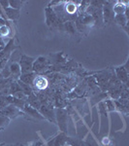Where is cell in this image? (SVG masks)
<instances>
[{"label":"cell","mask_w":129,"mask_h":146,"mask_svg":"<svg viewBox=\"0 0 129 146\" xmlns=\"http://www.w3.org/2000/svg\"><path fill=\"white\" fill-rule=\"evenodd\" d=\"M34 62H35V58H31V56H25V55L20 56L18 64H20V72H22V74H24V73L33 72V63H34Z\"/></svg>","instance_id":"1"},{"label":"cell","mask_w":129,"mask_h":146,"mask_svg":"<svg viewBox=\"0 0 129 146\" xmlns=\"http://www.w3.org/2000/svg\"><path fill=\"white\" fill-rule=\"evenodd\" d=\"M55 115L58 122L59 129L62 131V133H65L67 129V112L62 108H57L55 110Z\"/></svg>","instance_id":"2"},{"label":"cell","mask_w":129,"mask_h":146,"mask_svg":"<svg viewBox=\"0 0 129 146\" xmlns=\"http://www.w3.org/2000/svg\"><path fill=\"white\" fill-rule=\"evenodd\" d=\"M0 114L8 117L11 120L13 118H16V117L20 114V109L14 104H9L8 106H6L4 109H2L0 111Z\"/></svg>","instance_id":"3"},{"label":"cell","mask_w":129,"mask_h":146,"mask_svg":"<svg viewBox=\"0 0 129 146\" xmlns=\"http://www.w3.org/2000/svg\"><path fill=\"white\" fill-rule=\"evenodd\" d=\"M46 18H47V25H50V27H60L58 18L56 17L55 13L53 12V9L51 7H48L46 9Z\"/></svg>","instance_id":"4"},{"label":"cell","mask_w":129,"mask_h":146,"mask_svg":"<svg viewBox=\"0 0 129 146\" xmlns=\"http://www.w3.org/2000/svg\"><path fill=\"white\" fill-rule=\"evenodd\" d=\"M102 16L103 20L105 23H112L114 22L115 19V14L113 12V5L110 4V2H106L105 5L103 6V11H102Z\"/></svg>","instance_id":"5"},{"label":"cell","mask_w":129,"mask_h":146,"mask_svg":"<svg viewBox=\"0 0 129 146\" xmlns=\"http://www.w3.org/2000/svg\"><path fill=\"white\" fill-rule=\"evenodd\" d=\"M48 80L47 78H45L44 76H37L34 78L33 80V83H32V89L34 90H37V91H43L48 87Z\"/></svg>","instance_id":"6"},{"label":"cell","mask_w":129,"mask_h":146,"mask_svg":"<svg viewBox=\"0 0 129 146\" xmlns=\"http://www.w3.org/2000/svg\"><path fill=\"white\" fill-rule=\"evenodd\" d=\"M39 112L41 113L44 118H48L50 121L55 122V115L51 107L48 106V105H41L39 108Z\"/></svg>","instance_id":"7"},{"label":"cell","mask_w":129,"mask_h":146,"mask_svg":"<svg viewBox=\"0 0 129 146\" xmlns=\"http://www.w3.org/2000/svg\"><path fill=\"white\" fill-rule=\"evenodd\" d=\"M22 110H23V112H24V113H26V114L30 115V116L34 117V118H36V119H40V120H44V119H45L41 115V113L39 112V110L35 109V108H33L32 106L28 105L27 103H25V105L23 106Z\"/></svg>","instance_id":"8"},{"label":"cell","mask_w":129,"mask_h":146,"mask_svg":"<svg viewBox=\"0 0 129 146\" xmlns=\"http://www.w3.org/2000/svg\"><path fill=\"white\" fill-rule=\"evenodd\" d=\"M116 74L118 79L122 83L126 84L128 80V72H127V68H125L124 66L120 67H116Z\"/></svg>","instance_id":"9"},{"label":"cell","mask_w":129,"mask_h":146,"mask_svg":"<svg viewBox=\"0 0 129 146\" xmlns=\"http://www.w3.org/2000/svg\"><path fill=\"white\" fill-rule=\"evenodd\" d=\"M65 12L70 18L73 20L74 18H76V13H77V9H78V6L76 5L75 2L69 1L66 3V5L64 6Z\"/></svg>","instance_id":"10"},{"label":"cell","mask_w":129,"mask_h":146,"mask_svg":"<svg viewBox=\"0 0 129 146\" xmlns=\"http://www.w3.org/2000/svg\"><path fill=\"white\" fill-rule=\"evenodd\" d=\"M47 67V60L45 58H39L33 63V71L36 72H41Z\"/></svg>","instance_id":"11"},{"label":"cell","mask_w":129,"mask_h":146,"mask_svg":"<svg viewBox=\"0 0 129 146\" xmlns=\"http://www.w3.org/2000/svg\"><path fill=\"white\" fill-rule=\"evenodd\" d=\"M4 13H5L4 15H5L6 19H9L11 21H17L20 18V10H16V9H13L11 7L5 9Z\"/></svg>","instance_id":"12"},{"label":"cell","mask_w":129,"mask_h":146,"mask_svg":"<svg viewBox=\"0 0 129 146\" xmlns=\"http://www.w3.org/2000/svg\"><path fill=\"white\" fill-rule=\"evenodd\" d=\"M36 77V73L35 72H30V73H24V74H20V76L18 77V80L22 81V83L27 84L32 86V83H33V80Z\"/></svg>","instance_id":"13"},{"label":"cell","mask_w":129,"mask_h":146,"mask_svg":"<svg viewBox=\"0 0 129 146\" xmlns=\"http://www.w3.org/2000/svg\"><path fill=\"white\" fill-rule=\"evenodd\" d=\"M126 9H127V6L123 2H116L115 5H113V12H114L115 16L125 14Z\"/></svg>","instance_id":"14"},{"label":"cell","mask_w":129,"mask_h":146,"mask_svg":"<svg viewBox=\"0 0 129 146\" xmlns=\"http://www.w3.org/2000/svg\"><path fill=\"white\" fill-rule=\"evenodd\" d=\"M26 100H27V104L30 105V106H32L33 108H35V109H37V110H39L40 106L42 105L41 102H40V100H39V98H37L34 94H32L31 96H27Z\"/></svg>","instance_id":"15"},{"label":"cell","mask_w":129,"mask_h":146,"mask_svg":"<svg viewBox=\"0 0 129 146\" xmlns=\"http://www.w3.org/2000/svg\"><path fill=\"white\" fill-rule=\"evenodd\" d=\"M67 141V136L64 133H59L53 139V146H64Z\"/></svg>","instance_id":"16"},{"label":"cell","mask_w":129,"mask_h":146,"mask_svg":"<svg viewBox=\"0 0 129 146\" xmlns=\"http://www.w3.org/2000/svg\"><path fill=\"white\" fill-rule=\"evenodd\" d=\"M9 69H10L12 76H15V78H17V79H18V77H20V74H22L20 64H18V62H12L10 64V66H9Z\"/></svg>","instance_id":"17"},{"label":"cell","mask_w":129,"mask_h":146,"mask_svg":"<svg viewBox=\"0 0 129 146\" xmlns=\"http://www.w3.org/2000/svg\"><path fill=\"white\" fill-rule=\"evenodd\" d=\"M17 82H18V86H20V91H22L26 96H31L32 94H33V89H32V87L30 86V85L22 83V82L20 81V80H17Z\"/></svg>","instance_id":"18"},{"label":"cell","mask_w":129,"mask_h":146,"mask_svg":"<svg viewBox=\"0 0 129 146\" xmlns=\"http://www.w3.org/2000/svg\"><path fill=\"white\" fill-rule=\"evenodd\" d=\"M114 21L116 22L118 25H121V27H125L127 25V18L125 17V15H116L115 16Z\"/></svg>","instance_id":"19"},{"label":"cell","mask_w":129,"mask_h":146,"mask_svg":"<svg viewBox=\"0 0 129 146\" xmlns=\"http://www.w3.org/2000/svg\"><path fill=\"white\" fill-rule=\"evenodd\" d=\"M63 27H64V29L70 34H74L75 32H76V28H75L73 22H65L63 23Z\"/></svg>","instance_id":"20"},{"label":"cell","mask_w":129,"mask_h":146,"mask_svg":"<svg viewBox=\"0 0 129 146\" xmlns=\"http://www.w3.org/2000/svg\"><path fill=\"white\" fill-rule=\"evenodd\" d=\"M23 4V1H20V0H10L9 1V6L13 9H16V10H20Z\"/></svg>","instance_id":"21"},{"label":"cell","mask_w":129,"mask_h":146,"mask_svg":"<svg viewBox=\"0 0 129 146\" xmlns=\"http://www.w3.org/2000/svg\"><path fill=\"white\" fill-rule=\"evenodd\" d=\"M11 34V28L10 27L3 25L0 27V37H8Z\"/></svg>","instance_id":"22"},{"label":"cell","mask_w":129,"mask_h":146,"mask_svg":"<svg viewBox=\"0 0 129 146\" xmlns=\"http://www.w3.org/2000/svg\"><path fill=\"white\" fill-rule=\"evenodd\" d=\"M9 104H10V103H9L8 100H7L6 96L0 95V111H1L2 109H4L6 106H8Z\"/></svg>","instance_id":"23"},{"label":"cell","mask_w":129,"mask_h":146,"mask_svg":"<svg viewBox=\"0 0 129 146\" xmlns=\"http://www.w3.org/2000/svg\"><path fill=\"white\" fill-rule=\"evenodd\" d=\"M66 142L69 143L70 146H84V142L82 140H77V139H72V138H68Z\"/></svg>","instance_id":"24"},{"label":"cell","mask_w":129,"mask_h":146,"mask_svg":"<svg viewBox=\"0 0 129 146\" xmlns=\"http://www.w3.org/2000/svg\"><path fill=\"white\" fill-rule=\"evenodd\" d=\"M9 122H10V119H9L8 117L0 114V128L2 129V128H4V127H6L7 125L9 124Z\"/></svg>","instance_id":"25"},{"label":"cell","mask_w":129,"mask_h":146,"mask_svg":"<svg viewBox=\"0 0 129 146\" xmlns=\"http://www.w3.org/2000/svg\"><path fill=\"white\" fill-rule=\"evenodd\" d=\"M0 75H1L3 78H8L9 76H11V72H10V69H9V67H4L3 69L1 70V73H0Z\"/></svg>","instance_id":"26"},{"label":"cell","mask_w":129,"mask_h":146,"mask_svg":"<svg viewBox=\"0 0 129 146\" xmlns=\"http://www.w3.org/2000/svg\"><path fill=\"white\" fill-rule=\"evenodd\" d=\"M84 146H98L96 144V142L92 139L91 136H88V138L86 139V141L84 142Z\"/></svg>","instance_id":"27"},{"label":"cell","mask_w":129,"mask_h":146,"mask_svg":"<svg viewBox=\"0 0 129 146\" xmlns=\"http://www.w3.org/2000/svg\"><path fill=\"white\" fill-rule=\"evenodd\" d=\"M0 6H1V8L3 9V10H5V9L9 8V1L8 0H1L0 1Z\"/></svg>","instance_id":"28"},{"label":"cell","mask_w":129,"mask_h":146,"mask_svg":"<svg viewBox=\"0 0 129 146\" xmlns=\"http://www.w3.org/2000/svg\"><path fill=\"white\" fill-rule=\"evenodd\" d=\"M106 104L108 105V108H109V110H114L115 109V105H114V102H113L112 100H106Z\"/></svg>","instance_id":"29"},{"label":"cell","mask_w":129,"mask_h":146,"mask_svg":"<svg viewBox=\"0 0 129 146\" xmlns=\"http://www.w3.org/2000/svg\"><path fill=\"white\" fill-rule=\"evenodd\" d=\"M0 18H3V19H6L5 15H4V12H3V9L1 8V6H0Z\"/></svg>","instance_id":"30"},{"label":"cell","mask_w":129,"mask_h":146,"mask_svg":"<svg viewBox=\"0 0 129 146\" xmlns=\"http://www.w3.org/2000/svg\"><path fill=\"white\" fill-rule=\"evenodd\" d=\"M42 145H43V142H42V141H37V142H35L33 144V146H42Z\"/></svg>","instance_id":"31"},{"label":"cell","mask_w":129,"mask_h":146,"mask_svg":"<svg viewBox=\"0 0 129 146\" xmlns=\"http://www.w3.org/2000/svg\"><path fill=\"white\" fill-rule=\"evenodd\" d=\"M42 146H44V145H42Z\"/></svg>","instance_id":"32"},{"label":"cell","mask_w":129,"mask_h":146,"mask_svg":"<svg viewBox=\"0 0 129 146\" xmlns=\"http://www.w3.org/2000/svg\"><path fill=\"white\" fill-rule=\"evenodd\" d=\"M69 146H70V145H69Z\"/></svg>","instance_id":"33"}]
</instances>
